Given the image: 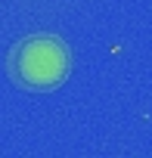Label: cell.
<instances>
[{
    "instance_id": "obj_1",
    "label": "cell",
    "mask_w": 152,
    "mask_h": 158,
    "mask_svg": "<svg viewBox=\"0 0 152 158\" xmlns=\"http://www.w3.org/2000/svg\"><path fill=\"white\" fill-rule=\"evenodd\" d=\"M6 68L16 87L50 93L68 81L71 53H68V44L56 34H28L10 50Z\"/></svg>"
}]
</instances>
